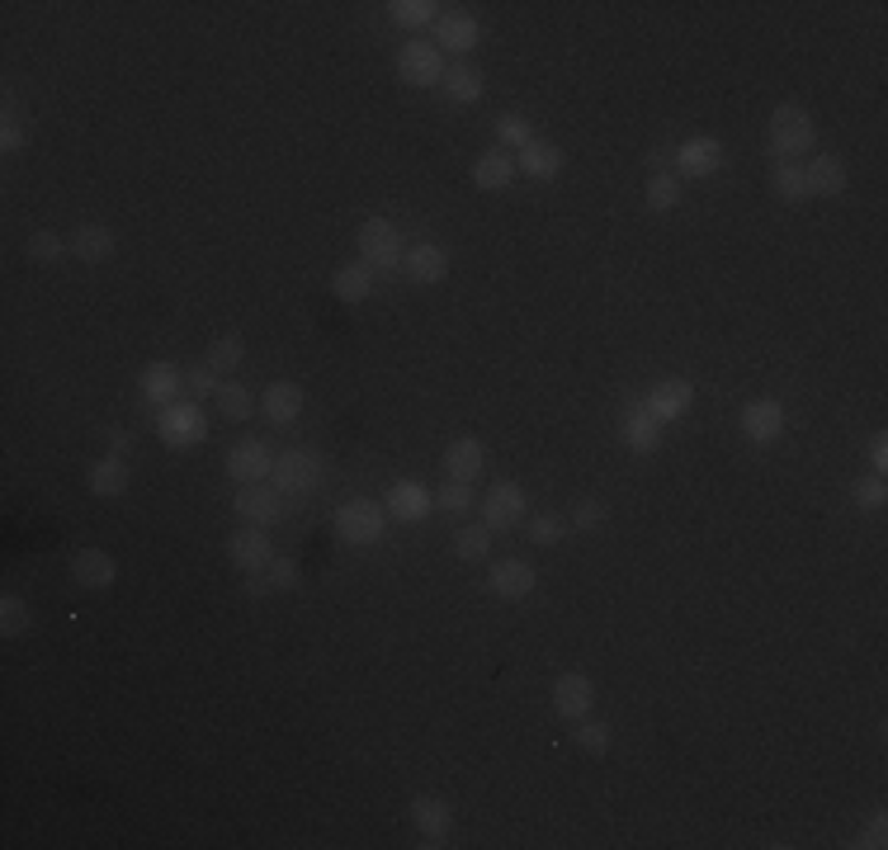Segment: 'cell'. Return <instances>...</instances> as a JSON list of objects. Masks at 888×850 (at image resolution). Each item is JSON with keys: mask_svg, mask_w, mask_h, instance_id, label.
I'll return each instance as SVG.
<instances>
[{"mask_svg": "<svg viewBox=\"0 0 888 850\" xmlns=\"http://www.w3.org/2000/svg\"><path fill=\"white\" fill-rule=\"evenodd\" d=\"M261 411L274 426H293L303 417V388L299 383H270L265 398H261Z\"/></svg>", "mask_w": 888, "mask_h": 850, "instance_id": "27", "label": "cell"}, {"mask_svg": "<svg viewBox=\"0 0 888 850\" xmlns=\"http://www.w3.org/2000/svg\"><path fill=\"white\" fill-rule=\"evenodd\" d=\"M851 846H856V850H884V846H888V818H884V813H875V818H870V827H865V832H860Z\"/></svg>", "mask_w": 888, "mask_h": 850, "instance_id": "49", "label": "cell"}, {"mask_svg": "<svg viewBox=\"0 0 888 850\" xmlns=\"http://www.w3.org/2000/svg\"><path fill=\"white\" fill-rule=\"evenodd\" d=\"M591 709H596V685L582 671H563L554 681V714L567 719V723H582Z\"/></svg>", "mask_w": 888, "mask_h": 850, "instance_id": "10", "label": "cell"}, {"mask_svg": "<svg viewBox=\"0 0 888 850\" xmlns=\"http://www.w3.org/2000/svg\"><path fill=\"white\" fill-rule=\"evenodd\" d=\"M619 440H624V449H628V453H638V459H647V453H657V449H662V421H653L643 407L624 411V421H619Z\"/></svg>", "mask_w": 888, "mask_h": 850, "instance_id": "23", "label": "cell"}, {"mask_svg": "<svg viewBox=\"0 0 888 850\" xmlns=\"http://www.w3.org/2000/svg\"><path fill=\"white\" fill-rule=\"evenodd\" d=\"M185 388L194 392V398H218L223 373L213 369V364H194V369H185Z\"/></svg>", "mask_w": 888, "mask_h": 850, "instance_id": "45", "label": "cell"}, {"mask_svg": "<svg viewBox=\"0 0 888 850\" xmlns=\"http://www.w3.org/2000/svg\"><path fill=\"white\" fill-rule=\"evenodd\" d=\"M388 516L392 520H402V525H421L426 516H430V510H436V497H430V491L421 487V482H392L388 487Z\"/></svg>", "mask_w": 888, "mask_h": 850, "instance_id": "20", "label": "cell"}, {"mask_svg": "<svg viewBox=\"0 0 888 850\" xmlns=\"http://www.w3.org/2000/svg\"><path fill=\"white\" fill-rule=\"evenodd\" d=\"M803 180H808V199H837V194H846V185H851V175H846L841 156L822 152L803 166Z\"/></svg>", "mask_w": 888, "mask_h": 850, "instance_id": "19", "label": "cell"}, {"mask_svg": "<svg viewBox=\"0 0 888 850\" xmlns=\"http://www.w3.org/2000/svg\"><path fill=\"white\" fill-rule=\"evenodd\" d=\"M516 175H520V166H516V152H506V147H487L478 162H472V185H478L482 194H501V189H510L516 185Z\"/></svg>", "mask_w": 888, "mask_h": 850, "instance_id": "16", "label": "cell"}, {"mask_svg": "<svg viewBox=\"0 0 888 850\" xmlns=\"http://www.w3.org/2000/svg\"><path fill=\"white\" fill-rule=\"evenodd\" d=\"M535 567L529 563H520V558H506V563H497L491 567V577H487V590L497 600H525L529 590H535Z\"/></svg>", "mask_w": 888, "mask_h": 850, "instance_id": "22", "label": "cell"}, {"mask_svg": "<svg viewBox=\"0 0 888 850\" xmlns=\"http://www.w3.org/2000/svg\"><path fill=\"white\" fill-rule=\"evenodd\" d=\"M482 90H487V81H482L478 67H449L445 71V95L453 105H478Z\"/></svg>", "mask_w": 888, "mask_h": 850, "instance_id": "31", "label": "cell"}, {"mask_svg": "<svg viewBox=\"0 0 888 850\" xmlns=\"http://www.w3.org/2000/svg\"><path fill=\"white\" fill-rule=\"evenodd\" d=\"M265 577H270V586H274V590H299L303 571H299V563H293V558H274Z\"/></svg>", "mask_w": 888, "mask_h": 850, "instance_id": "48", "label": "cell"}, {"mask_svg": "<svg viewBox=\"0 0 888 850\" xmlns=\"http://www.w3.org/2000/svg\"><path fill=\"white\" fill-rule=\"evenodd\" d=\"M227 558H232V567H236V571H246V577H255V571H270V563H274V544H270V534H265V529L246 525V529H236L232 539H227Z\"/></svg>", "mask_w": 888, "mask_h": 850, "instance_id": "9", "label": "cell"}, {"mask_svg": "<svg viewBox=\"0 0 888 850\" xmlns=\"http://www.w3.org/2000/svg\"><path fill=\"white\" fill-rule=\"evenodd\" d=\"M156 434H162L166 449H194V444L208 440V417L199 411V402L180 398V402L162 407V417H156Z\"/></svg>", "mask_w": 888, "mask_h": 850, "instance_id": "4", "label": "cell"}, {"mask_svg": "<svg viewBox=\"0 0 888 850\" xmlns=\"http://www.w3.org/2000/svg\"><path fill=\"white\" fill-rule=\"evenodd\" d=\"M67 246L71 242H67V236H57V232H33L29 242H25V255H29L33 265H57L67 255Z\"/></svg>", "mask_w": 888, "mask_h": 850, "instance_id": "34", "label": "cell"}, {"mask_svg": "<svg viewBox=\"0 0 888 850\" xmlns=\"http://www.w3.org/2000/svg\"><path fill=\"white\" fill-rule=\"evenodd\" d=\"M440 6H436V0H392V6H388V19H392V25H402V29H426V25H436V14Z\"/></svg>", "mask_w": 888, "mask_h": 850, "instance_id": "32", "label": "cell"}, {"mask_svg": "<svg viewBox=\"0 0 888 850\" xmlns=\"http://www.w3.org/2000/svg\"><path fill=\"white\" fill-rule=\"evenodd\" d=\"M771 189H775V199H784V204H803L808 199V180H803V166H775L771 170Z\"/></svg>", "mask_w": 888, "mask_h": 850, "instance_id": "33", "label": "cell"}, {"mask_svg": "<svg viewBox=\"0 0 888 850\" xmlns=\"http://www.w3.org/2000/svg\"><path fill=\"white\" fill-rule=\"evenodd\" d=\"M137 388H143V402L152 407H170L180 402V388H185V369L170 364V360H152L143 369V379H137Z\"/></svg>", "mask_w": 888, "mask_h": 850, "instance_id": "18", "label": "cell"}, {"mask_svg": "<svg viewBox=\"0 0 888 850\" xmlns=\"http://www.w3.org/2000/svg\"><path fill=\"white\" fill-rule=\"evenodd\" d=\"M487 468V444L478 434H459V440L445 444V472L449 482H478Z\"/></svg>", "mask_w": 888, "mask_h": 850, "instance_id": "17", "label": "cell"}, {"mask_svg": "<svg viewBox=\"0 0 888 850\" xmlns=\"http://www.w3.org/2000/svg\"><path fill=\"white\" fill-rule=\"evenodd\" d=\"M274 472V453L265 440H255V434H246V440H236L227 449V478L236 487H251V482H265Z\"/></svg>", "mask_w": 888, "mask_h": 850, "instance_id": "8", "label": "cell"}, {"mask_svg": "<svg viewBox=\"0 0 888 850\" xmlns=\"http://www.w3.org/2000/svg\"><path fill=\"white\" fill-rule=\"evenodd\" d=\"M472 501H478V497H472V482H445L440 497H436V506L445 510V516H463Z\"/></svg>", "mask_w": 888, "mask_h": 850, "instance_id": "46", "label": "cell"}, {"mask_svg": "<svg viewBox=\"0 0 888 850\" xmlns=\"http://www.w3.org/2000/svg\"><path fill=\"white\" fill-rule=\"evenodd\" d=\"M577 746L586 751V756H605V751H609V727L601 723V719H582L577 723Z\"/></svg>", "mask_w": 888, "mask_h": 850, "instance_id": "44", "label": "cell"}, {"mask_svg": "<svg viewBox=\"0 0 888 850\" xmlns=\"http://www.w3.org/2000/svg\"><path fill=\"white\" fill-rule=\"evenodd\" d=\"M360 261L373 270V274H388V270H402V232L388 223V217H364L360 223Z\"/></svg>", "mask_w": 888, "mask_h": 850, "instance_id": "3", "label": "cell"}, {"mask_svg": "<svg viewBox=\"0 0 888 850\" xmlns=\"http://www.w3.org/2000/svg\"><path fill=\"white\" fill-rule=\"evenodd\" d=\"M398 76H402V86H417V90L440 86L445 81V52L436 43L411 38V43L398 52Z\"/></svg>", "mask_w": 888, "mask_h": 850, "instance_id": "7", "label": "cell"}, {"mask_svg": "<svg viewBox=\"0 0 888 850\" xmlns=\"http://www.w3.org/2000/svg\"><path fill=\"white\" fill-rule=\"evenodd\" d=\"M270 482H274L280 497H293V501L312 497V491L322 487V453L318 449H289V453H280V459H274Z\"/></svg>", "mask_w": 888, "mask_h": 850, "instance_id": "2", "label": "cell"}, {"mask_svg": "<svg viewBox=\"0 0 888 850\" xmlns=\"http://www.w3.org/2000/svg\"><path fill=\"white\" fill-rule=\"evenodd\" d=\"M723 166V143L719 137H685V143L676 147V170L685 175V180H709Z\"/></svg>", "mask_w": 888, "mask_h": 850, "instance_id": "15", "label": "cell"}, {"mask_svg": "<svg viewBox=\"0 0 888 850\" xmlns=\"http://www.w3.org/2000/svg\"><path fill=\"white\" fill-rule=\"evenodd\" d=\"M563 147L558 143H529L525 152H516V166H520V175H529V180H539V185H548V180H558L563 175Z\"/></svg>", "mask_w": 888, "mask_h": 850, "instance_id": "25", "label": "cell"}, {"mask_svg": "<svg viewBox=\"0 0 888 850\" xmlns=\"http://www.w3.org/2000/svg\"><path fill=\"white\" fill-rule=\"evenodd\" d=\"M681 204V180L671 170H657L653 180H647V208L653 213H671Z\"/></svg>", "mask_w": 888, "mask_h": 850, "instance_id": "37", "label": "cell"}, {"mask_svg": "<svg viewBox=\"0 0 888 850\" xmlns=\"http://www.w3.org/2000/svg\"><path fill=\"white\" fill-rule=\"evenodd\" d=\"M0 147H6V152H25L29 147V118H19L10 95H6V118H0Z\"/></svg>", "mask_w": 888, "mask_h": 850, "instance_id": "40", "label": "cell"}, {"mask_svg": "<svg viewBox=\"0 0 888 850\" xmlns=\"http://www.w3.org/2000/svg\"><path fill=\"white\" fill-rule=\"evenodd\" d=\"M482 38V25L472 14H440L436 19V48L445 52H472Z\"/></svg>", "mask_w": 888, "mask_h": 850, "instance_id": "26", "label": "cell"}, {"mask_svg": "<svg viewBox=\"0 0 888 850\" xmlns=\"http://www.w3.org/2000/svg\"><path fill=\"white\" fill-rule=\"evenodd\" d=\"M71 255H76L81 265H105L109 255H114V232H109L105 223L76 227V232H71Z\"/></svg>", "mask_w": 888, "mask_h": 850, "instance_id": "28", "label": "cell"}, {"mask_svg": "<svg viewBox=\"0 0 888 850\" xmlns=\"http://www.w3.org/2000/svg\"><path fill=\"white\" fill-rule=\"evenodd\" d=\"M232 510H236V516H242L246 525H255V529H270V525H280V516H284V497H280V491H274V487L251 482V487H242V491H236Z\"/></svg>", "mask_w": 888, "mask_h": 850, "instance_id": "14", "label": "cell"}, {"mask_svg": "<svg viewBox=\"0 0 888 850\" xmlns=\"http://www.w3.org/2000/svg\"><path fill=\"white\" fill-rule=\"evenodd\" d=\"M567 520L563 516H554V510H539V516H529V539L535 544H558V539H567Z\"/></svg>", "mask_w": 888, "mask_h": 850, "instance_id": "43", "label": "cell"}, {"mask_svg": "<svg viewBox=\"0 0 888 850\" xmlns=\"http://www.w3.org/2000/svg\"><path fill=\"white\" fill-rule=\"evenodd\" d=\"M765 147H771L775 166H784V162L794 166L799 156H813L818 152V124L799 105H775L771 128H765Z\"/></svg>", "mask_w": 888, "mask_h": 850, "instance_id": "1", "label": "cell"}, {"mask_svg": "<svg viewBox=\"0 0 888 850\" xmlns=\"http://www.w3.org/2000/svg\"><path fill=\"white\" fill-rule=\"evenodd\" d=\"M71 577L81 582L86 590H109L114 582H118V563L109 558L105 548H81L71 558Z\"/></svg>", "mask_w": 888, "mask_h": 850, "instance_id": "24", "label": "cell"}, {"mask_svg": "<svg viewBox=\"0 0 888 850\" xmlns=\"http://www.w3.org/2000/svg\"><path fill=\"white\" fill-rule=\"evenodd\" d=\"M784 426H789L784 402H775V398H752L742 407V434L752 444H775L784 434Z\"/></svg>", "mask_w": 888, "mask_h": 850, "instance_id": "11", "label": "cell"}, {"mask_svg": "<svg viewBox=\"0 0 888 850\" xmlns=\"http://www.w3.org/2000/svg\"><path fill=\"white\" fill-rule=\"evenodd\" d=\"M29 628H33L29 600H19V596H6V600H0V634H6V638H25Z\"/></svg>", "mask_w": 888, "mask_h": 850, "instance_id": "38", "label": "cell"}, {"mask_svg": "<svg viewBox=\"0 0 888 850\" xmlns=\"http://www.w3.org/2000/svg\"><path fill=\"white\" fill-rule=\"evenodd\" d=\"M851 501H856L860 510H879V506L888 501L884 472H865V478H856V482H851Z\"/></svg>", "mask_w": 888, "mask_h": 850, "instance_id": "41", "label": "cell"}, {"mask_svg": "<svg viewBox=\"0 0 888 850\" xmlns=\"http://www.w3.org/2000/svg\"><path fill=\"white\" fill-rule=\"evenodd\" d=\"M453 553H459L463 563H482L487 553H491V529H487V525L459 529V534H453Z\"/></svg>", "mask_w": 888, "mask_h": 850, "instance_id": "36", "label": "cell"}, {"mask_svg": "<svg viewBox=\"0 0 888 850\" xmlns=\"http://www.w3.org/2000/svg\"><path fill=\"white\" fill-rule=\"evenodd\" d=\"M497 143H501L506 152H525L529 143H535V128H529L525 114H501V118H497Z\"/></svg>", "mask_w": 888, "mask_h": 850, "instance_id": "35", "label": "cell"}, {"mask_svg": "<svg viewBox=\"0 0 888 850\" xmlns=\"http://www.w3.org/2000/svg\"><path fill=\"white\" fill-rule=\"evenodd\" d=\"M402 270H407V280L421 284V289H426V284H440L445 274H449V251L436 246V242H417V246H407Z\"/></svg>", "mask_w": 888, "mask_h": 850, "instance_id": "21", "label": "cell"}, {"mask_svg": "<svg viewBox=\"0 0 888 850\" xmlns=\"http://www.w3.org/2000/svg\"><path fill=\"white\" fill-rule=\"evenodd\" d=\"M128 444H133V440H128L124 430H109V449L118 453V459H124V453H128Z\"/></svg>", "mask_w": 888, "mask_h": 850, "instance_id": "51", "label": "cell"}, {"mask_svg": "<svg viewBox=\"0 0 888 850\" xmlns=\"http://www.w3.org/2000/svg\"><path fill=\"white\" fill-rule=\"evenodd\" d=\"M86 482H90V491H95L100 501L124 497V491H128V463L118 459V453H105L100 463H90V478H86Z\"/></svg>", "mask_w": 888, "mask_h": 850, "instance_id": "29", "label": "cell"}, {"mask_svg": "<svg viewBox=\"0 0 888 850\" xmlns=\"http://www.w3.org/2000/svg\"><path fill=\"white\" fill-rule=\"evenodd\" d=\"M218 411L227 421H251L255 417V398L242 388V383H223L218 388Z\"/></svg>", "mask_w": 888, "mask_h": 850, "instance_id": "39", "label": "cell"}, {"mask_svg": "<svg viewBox=\"0 0 888 850\" xmlns=\"http://www.w3.org/2000/svg\"><path fill=\"white\" fill-rule=\"evenodd\" d=\"M407 813H411V827L426 837V846H445V837L453 832V808L440 794H417L407 803Z\"/></svg>", "mask_w": 888, "mask_h": 850, "instance_id": "13", "label": "cell"}, {"mask_svg": "<svg viewBox=\"0 0 888 850\" xmlns=\"http://www.w3.org/2000/svg\"><path fill=\"white\" fill-rule=\"evenodd\" d=\"M331 293L341 303H364L369 293H373V270L364 265V261H354V265H341L331 274Z\"/></svg>", "mask_w": 888, "mask_h": 850, "instance_id": "30", "label": "cell"}, {"mask_svg": "<svg viewBox=\"0 0 888 850\" xmlns=\"http://www.w3.org/2000/svg\"><path fill=\"white\" fill-rule=\"evenodd\" d=\"M690 407H695V388H690L685 379H662V383H653V388H647V402H643L647 417L662 421V426L681 421Z\"/></svg>", "mask_w": 888, "mask_h": 850, "instance_id": "12", "label": "cell"}, {"mask_svg": "<svg viewBox=\"0 0 888 850\" xmlns=\"http://www.w3.org/2000/svg\"><path fill=\"white\" fill-rule=\"evenodd\" d=\"M870 468L875 472L888 468V440H884V434H875V440H870Z\"/></svg>", "mask_w": 888, "mask_h": 850, "instance_id": "50", "label": "cell"}, {"mask_svg": "<svg viewBox=\"0 0 888 850\" xmlns=\"http://www.w3.org/2000/svg\"><path fill=\"white\" fill-rule=\"evenodd\" d=\"M335 539L341 544H350V548H369V544H379L383 539V525H388V510L383 506H373V501H345L341 510H335Z\"/></svg>", "mask_w": 888, "mask_h": 850, "instance_id": "5", "label": "cell"}, {"mask_svg": "<svg viewBox=\"0 0 888 850\" xmlns=\"http://www.w3.org/2000/svg\"><path fill=\"white\" fill-rule=\"evenodd\" d=\"M525 510H529V497H525L520 482H491L487 497H482V525L491 534H506L525 520Z\"/></svg>", "mask_w": 888, "mask_h": 850, "instance_id": "6", "label": "cell"}, {"mask_svg": "<svg viewBox=\"0 0 888 850\" xmlns=\"http://www.w3.org/2000/svg\"><path fill=\"white\" fill-rule=\"evenodd\" d=\"M246 360V345H242V335H218V341L208 345V364L218 369V373H232L236 364Z\"/></svg>", "mask_w": 888, "mask_h": 850, "instance_id": "42", "label": "cell"}, {"mask_svg": "<svg viewBox=\"0 0 888 850\" xmlns=\"http://www.w3.org/2000/svg\"><path fill=\"white\" fill-rule=\"evenodd\" d=\"M605 516H609V510H605V501L601 497H586V501H577V510H572V529H582V534H591V529H601L605 525Z\"/></svg>", "mask_w": 888, "mask_h": 850, "instance_id": "47", "label": "cell"}]
</instances>
